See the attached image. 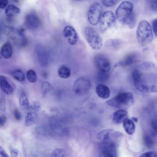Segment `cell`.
Here are the masks:
<instances>
[{"label": "cell", "mask_w": 157, "mask_h": 157, "mask_svg": "<svg viewBox=\"0 0 157 157\" xmlns=\"http://www.w3.org/2000/svg\"><path fill=\"white\" fill-rule=\"evenodd\" d=\"M132 79L135 87L140 91L146 93L157 92V76L144 73L135 70L132 73Z\"/></svg>", "instance_id": "1"}, {"label": "cell", "mask_w": 157, "mask_h": 157, "mask_svg": "<svg viewBox=\"0 0 157 157\" xmlns=\"http://www.w3.org/2000/svg\"><path fill=\"white\" fill-rule=\"evenodd\" d=\"M133 9V4L131 2L124 1L119 5L116 11L117 20L127 25L130 29L133 28L136 23V17Z\"/></svg>", "instance_id": "2"}, {"label": "cell", "mask_w": 157, "mask_h": 157, "mask_svg": "<svg viewBox=\"0 0 157 157\" xmlns=\"http://www.w3.org/2000/svg\"><path fill=\"white\" fill-rule=\"evenodd\" d=\"M136 37L138 43L142 46L152 41L153 38L152 32L148 21L144 20L139 23L136 30Z\"/></svg>", "instance_id": "3"}, {"label": "cell", "mask_w": 157, "mask_h": 157, "mask_svg": "<svg viewBox=\"0 0 157 157\" xmlns=\"http://www.w3.org/2000/svg\"><path fill=\"white\" fill-rule=\"evenodd\" d=\"M134 103L133 95L130 92L121 93L106 101L107 104L109 105L121 108H128L133 105Z\"/></svg>", "instance_id": "4"}, {"label": "cell", "mask_w": 157, "mask_h": 157, "mask_svg": "<svg viewBox=\"0 0 157 157\" xmlns=\"http://www.w3.org/2000/svg\"><path fill=\"white\" fill-rule=\"evenodd\" d=\"M84 33L86 40L93 49L98 50L101 48L102 45L101 39L93 28L88 26L86 27Z\"/></svg>", "instance_id": "5"}, {"label": "cell", "mask_w": 157, "mask_h": 157, "mask_svg": "<svg viewBox=\"0 0 157 157\" xmlns=\"http://www.w3.org/2000/svg\"><path fill=\"white\" fill-rule=\"evenodd\" d=\"M123 136L121 132L112 129L102 130L97 135L98 140L102 142H114L116 139L120 138Z\"/></svg>", "instance_id": "6"}, {"label": "cell", "mask_w": 157, "mask_h": 157, "mask_svg": "<svg viewBox=\"0 0 157 157\" xmlns=\"http://www.w3.org/2000/svg\"><path fill=\"white\" fill-rule=\"evenodd\" d=\"M102 8L101 5L98 3H94L90 7L88 18L89 23L92 26L96 25L101 16Z\"/></svg>", "instance_id": "7"}, {"label": "cell", "mask_w": 157, "mask_h": 157, "mask_svg": "<svg viewBox=\"0 0 157 157\" xmlns=\"http://www.w3.org/2000/svg\"><path fill=\"white\" fill-rule=\"evenodd\" d=\"M115 23V18L112 11L109 10L106 11L102 14L100 19V31L101 33L105 32Z\"/></svg>", "instance_id": "8"}, {"label": "cell", "mask_w": 157, "mask_h": 157, "mask_svg": "<svg viewBox=\"0 0 157 157\" xmlns=\"http://www.w3.org/2000/svg\"><path fill=\"white\" fill-rule=\"evenodd\" d=\"M91 87L90 82L88 79L84 77H80L75 81L73 90L76 94L82 95L88 92Z\"/></svg>", "instance_id": "9"}, {"label": "cell", "mask_w": 157, "mask_h": 157, "mask_svg": "<svg viewBox=\"0 0 157 157\" xmlns=\"http://www.w3.org/2000/svg\"><path fill=\"white\" fill-rule=\"evenodd\" d=\"M102 142L99 157H117L115 143L111 142Z\"/></svg>", "instance_id": "10"}, {"label": "cell", "mask_w": 157, "mask_h": 157, "mask_svg": "<svg viewBox=\"0 0 157 157\" xmlns=\"http://www.w3.org/2000/svg\"><path fill=\"white\" fill-rule=\"evenodd\" d=\"M0 86L2 91L8 95L13 94L16 88L15 84L11 80L3 75L0 76Z\"/></svg>", "instance_id": "11"}, {"label": "cell", "mask_w": 157, "mask_h": 157, "mask_svg": "<svg viewBox=\"0 0 157 157\" xmlns=\"http://www.w3.org/2000/svg\"><path fill=\"white\" fill-rule=\"evenodd\" d=\"M95 65L100 71L107 72L110 69V64L108 59L104 56L98 54L94 58Z\"/></svg>", "instance_id": "12"}, {"label": "cell", "mask_w": 157, "mask_h": 157, "mask_svg": "<svg viewBox=\"0 0 157 157\" xmlns=\"http://www.w3.org/2000/svg\"><path fill=\"white\" fill-rule=\"evenodd\" d=\"M63 35L71 45H74L78 41V36L77 33L72 26L69 25L65 26L63 29Z\"/></svg>", "instance_id": "13"}, {"label": "cell", "mask_w": 157, "mask_h": 157, "mask_svg": "<svg viewBox=\"0 0 157 157\" xmlns=\"http://www.w3.org/2000/svg\"><path fill=\"white\" fill-rule=\"evenodd\" d=\"M25 23L26 26L30 29H35L40 26V21L39 18L35 14L29 13L26 16Z\"/></svg>", "instance_id": "14"}, {"label": "cell", "mask_w": 157, "mask_h": 157, "mask_svg": "<svg viewBox=\"0 0 157 157\" xmlns=\"http://www.w3.org/2000/svg\"><path fill=\"white\" fill-rule=\"evenodd\" d=\"M36 49L40 64L43 67L47 66L48 63V56L47 52L41 46H37Z\"/></svg>", "instance_id": "15"}, {"label": "cell", "mask_w": 157, "mask_h": 157, "mask_svg": "<svg viewBox=\"0 0 157 157\" xmlns=\"http://www.w3.org/2000/svg\"><path fill=\"white\" fill-rule=\"evenodd\" d=\"M27 110L28 112L25 118V124L26 126H30L35 123L38 113L34 110L32 105H29Z\"/></svg>", "instance_id": "16"}, {"label": "cell", "mask_w": 157, "mask_h": 157, "mask_svg": "<svg viewBox=\"0 0 157 157\" xmlns=\"http://www.w3.org/2000/svg\"><path fill=\"white\" fill-rule=\"evenodd\" d=\"M122 41L119 39H111L107 40L105 46L108 49L112 51L118 50L122 45Z\"/></svg>", "instance_id": "17"}, {"label": "cell", "mask_w": 157, "mask_h": 157, "mask_svg": "<svg viewBox=\"0 0 157 157\" xmlns=\"http://www.w3.org/2000/svg\"><path fill=\"white\" fill-rule=\"evenodd\" d=\"M128 118L127 111L123 109H120L115 111L113 115V120L117 124H120Z\"/></svg>", "instance_id": "18"}, {"label": "cell", "mask_w": 157, "mask_h": 157, "mask_svg": "<svg viewBox=\"0 0 157 157\" xmlns=\"http://www.w3.org/2000/svg\"><path fill=\"white\" fill-rule=\"evenodd\" d=\"M96 91L97 95L103 99H106L110 96V91L109 88L103 84L98 85L96 87Z\"/></svg>", "instance_id": "19"}, {"label": "cell", "mask_w": 157, "mask_h": 157, "mask_svg": "<svg viewBox=\"0 0 157 157\" xmlns=\"http://www.w3.org/2000/svg\"><path fill=\"white\" fill-rule=\"evenodd\" d=\"M1 54L4 58L8 59L10 58L13 54L12 46L9 42L4 44L0 48Z\"/></svg>", "instance_id": "20"}, {"label": "cell", "mask_w": 157, "mask_h": 157, "mask_svg": "<svg viewBox=\"0 0 157 157\" xmlns=\"http://www.w3.org/2000/svg\"><path fill=\"white\" fill-rule=\"evenodd\" d=\"M124 128L125 132L129 135H132L135 132V124L131 119L128 118L125 119L123 122Z\"/></svg>", "instance_id": "21"}, {"label": "cell", "mask_w": 157, "mask_h": 157, "mask_svg": "<svg viewBox=\"0 0 157 157\" xmlns=\"http://www.w3.org/2000/svg\"><path fill=\"white\" fill-rule=\"evenodd\" d=\"M20 9L13 4L8 5L6 8L5 13L6 15L9 17H11L16 15L19 14Z\"/></svg>", "instance_id": "22"}, {"label": "cell", "mask_w": 157, "mask_h": 157, "mask_svg": "<svg viewBox=\"0 0 157 157\" xmlns=\"http://www.w3.org/2000/svg\"><path fill=\"white\" fill-rule=\"evenodd\" d=\"M20 105L22 110H27L29 107V103L27 96L25 92L22 91L19 98Z\"/></svg>", "instance_id": "23"}, {"label": "cell", "mask_w": 157, "mask_h": 157, "mask_svg": "<svg viewBox=\"0 0 157 157\" xmlns=\"http://www.w3.org/2000/svg\"><path fill=\"white\" fill-rule=\"evenodd\" d=\"M58 74L60 78L66 79L70 76L71 72L68 67L65 65H63L59 67L58 70Z\"/></svg>", "instance_id": "24"}, {"label": "cell", "mask_w": 157, "mask_h": 157, "mask_svg": "<svg viewBox=\"0 0 157 157\" xmlns=\"http://www.w3.org/2000/svg\"><path fill=\"white\" fill-rule=\"evenodd\" d=\"M12 75L14 78L20 82L23 81L25 78L24 72L19 69H17L13 71Z\"/></svg>", "instance_id": "25"}, {"label": "cell", "mask_w": 157, "mask_h": 157, "mask_svg": "<svg viewBox=\"0 0 157 157\" xmlns=\"http://www.w3.org/2000/svg\"><path fill=\"white\" fill-rule=\"evenodd\" d=\"M53 89V87L48 82L44 81L42 83L41 90L42 94L43 96H45Z\"/></svg>", "instance_id": "26"}, {"label": "cell", "mask_w": 157, "mask_h": 157, "mask_svg": "<svg viewBox=\"0 0 157 157\" xmlns=\"http://www.w3.org/2000/svg\"><path fill=\"white\" fill-rule=\"evenodd\" d=\"M27 78L31 83H35L37 80V76L36 72L33 70H28L26 73Z\"/></svg>", "instance_id": "27"}, {"label": "cell", "mask_w": 157, "mask_h": 157, "mask_svg": "<svg viewBox=\"0 0 157 157\" xmlns=\"http://www.w3.org/2000/svg\"><path fill=\"white\" fill-rule=\"evenodd\" d=\"M66 155V153L64 149L57 148L52 152L51 157H65Z\"/></svg>", "instance_id": "28"}, {"label": "cell", "mask_w": 157, "mask_h": 157, "mask_svg": "<svg viewBox=\"0 0 157 157\" xmlns=\"http://www.w3.org/2000/svg\"><path fill=\"white\" fill-rule=\"evenodd\" d=\"M145 145L148 148L151 147L153 145L154 142L151 137L148 135H145L144 137Z\"/></svg>", "instance_id": "29"}, {"label": "cell", "mask_w": 157, "mask_h": 157, "mask_svg": "<svg viewBox=\"0 0 157 157\" xmlns=\"http://www.w3.org/2000/svg\"><path fill=\"white\" fill-rule=\"evenodd\" d=\"M135 58V56L133 54H130L127 56L124 61V63L126 65L129 66L133 63Z\"/></svg>", "instance_id": "30"}, {"label": "cell", "mask_w": 157, "mask_h": 157, "mask_svg": "<svg viewBox=\"0 0 157 157\" xmlns=\"http://www.w3.org/2000/svg\"><path fill=\"white\" fill-rule=\"evenodd\" d=\"M102 4L105 6L110 7L115 5L117 2V0H102Z\"/></svg>", "instance_id": "31"}, {"label": "cell", "mask_w": 157, "mask_h": 157, "mask_svg": "<svg viewBox=\"0 0 157 157\" xmlns=\"http://www.w3.org/2000/svg\"><path fill=\"white\" fill-rule=\"evenodd\" d=\"M34 110L38 113L40 112L41 109V105L40 102L35 101L33 102L32 105Z\"/></svg>", "instance_id": "32"}, {"label": "cell", "mask_w": 157, "mask_h": 157, "mask_svg": "<svg viewBox=\"0 0 157 157\" xmlns=\"http://www.w3.org/2000/svg\"><path fill=\"white\" fill-rule=\"evenodd\" d=\"M139 157H157V155L155 152L150 151L143 153Z\"/></svg>", "instance_id": "33"}, {"label": "cell", "mask_w": 157, "mask_h": 157, "mask_svg": "<svg viewBox=\"0 0 157 157\" xmlns=\"http://www.w3.org/2000/svg\"><path fill=\"white\" fill-rule=\"evenodd\" d=\"M6 101L5 98L4 96H1L0 101V108L2 110L6 109Z\"/></svg>", "instance_id": "34"}, {"label": "cell", "mask_w": 157, "mask_h": 157, "mask_svg": "<svg viewBox=\"0 0 157 157\" xmlns=\"http://www.w3.org/2000/svg\"><path fill=\"white\" fill-rule=\"evenodd\" d=\"M151 125L154 131L157 133V118L154 119L151 121Z\"/></svg>", "instance_id": "35"}, {"label": "cell", "mask_w": 157, "mask_h": 157, "mask_svg": "<svg viewBox=\"0 0 157 157\" xmlns=\"http://www.w3.org/2000/svg\"><path fill=\"white\" fill-rule=\"evenodd\" d=\"M152 26L153 32L155 36H157V18L152 21Z\"/></svg>", "instance_id": "36"}, {"label": "cell", "mask_w": 157, "mask_h": 157, "mask_svg": "<svg viewBox=\"0 0 157 157\" xmlns=\"http://www.w3.org/2000/svg\"><path fill=\"white\" fill-rule=\"evenodd\" d=\"M13 115L15 119L17 121L20 120L21 118V113L19 110L15 109L13 111Z\"/></svg>", "instance_id": "37"}, {"label": "cell", "mask_w": 157, "mask_h": 157, "mask_svg": "<svg viewBox=\"0 0 157 157\" xmlns=\"http://www.w3.org/2000/svg\"><path fill=\"white\" fill-rule=\"evenodd\" d=\"M108 77V74L107 72L100 71V73H99V77L101 80H105Z\"/></svg>", "instance_id": "38"}, {"label": "cell", "mask_w": 157, "mask_h": 157, "mask_svg": "<svg viewBox=\"0 0 157 157\" xmlns=\"http://www.w3.org/2000/svg\"><path fill=\"white\" fill-rule=\"evenodd\" d=\"M6 117L4 115H2L0 117V125L1 126H3L6 123Z\"/></svg>", "instance_id": "39"}, {"label": "cell", "mask_w": 157, "mask_h": 157, "mask_svg": "<svg viewBox=\"0 0 157 157\" xmlns=\"http://www.w3.org/2000/svg\"><path fill=\"white\" fill-rule=\"evenodd\" d=\"M151 7L153 10L157 11V0H153L152 1Z\"/></svg>", "instance_id": "40"}, {"label": "cell", "mask_w": 157, "mask_h": 157, "mask_svg": "<svg viewBox=\"0 0 157 157\" xmlns=\"http://www.w3.org/2000/svg\"><path fill=\"white\" fill-rule=\"evenodd\" d=\"M8 3L7 0H2L0 1V8L3 9L5 8Z\"/></svg>", "instance_id": "41"}, {"label": "cell", "mask_w": 157, "mask_h": 157, "mask_svg": "<svg viewBox=\"0 0 157 157\" xmlns=\"http://www.w3.org/2000/svg\"><path fill=\"white\" fill-rule=\"evenodd\" d=\"M11 155L12 157H18L19 156V151L15 149H12L10 151Z\"/></svg>", "instance_id": "42"}, {"label": "cell", "mask_w": 157, "mask_h": 157, "mask_svg": "<svg viewBox=\"0 0 157 157\" xmlns=\"http://www.w3.org/2000/svg\"><path fill=\"white\" fill-rule=\"evenodd\" d=\"M0 153L2 157H9L1 147H0Z\"/></svg>", "instance_id": "43"}, {"label": "cell", "mask_w": 157, "mask_h": 157, "mask_svg": "<svg viewBox=\"0 0 157 157\" xmlns=\"http://www.w3.org/2000/svg\"><path fill=\"white\" fill-rule=\"evenodd\" d=\"M131 120L135 122H137L138 121V119L136 117H133L131 118Z\"/></svg>", "instance_id": "44"}]
</instances>
